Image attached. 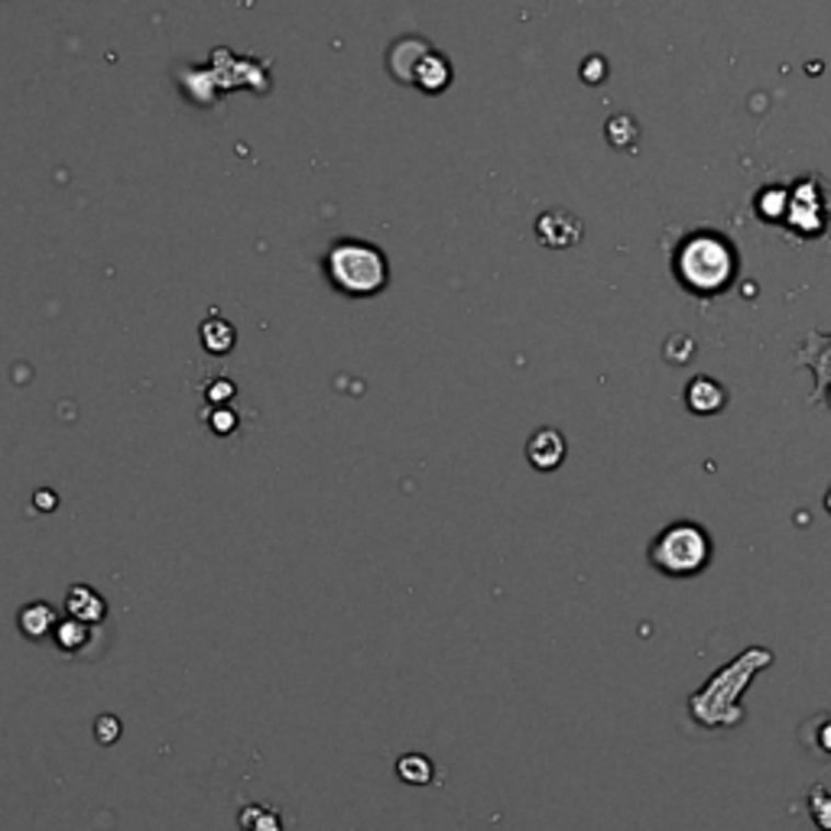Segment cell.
<instances>
[{"label":"cell","instance_id":"obj_1","mask_svg":"<svg viewBox=\"0 0 831 831\" xmlns=\"http://www.w3.org/2000/svg\"><path fill=\"white\" fill-rule=\"evenodd\" d=\"M329 273L334 286L351 296H371L384 289L387 283V263L384 253L357 241H344L329 253Z\"/></svg>","mask_w":831,"mask_h":831},{"label":"cell","instance_id":"obj_2","mask_svg":"<svg viewBox=\"0 0 831 831\" xmlns=\"http://www.w3.org/2000/svg\"><path fill=\"white\" fill-rule=\"evenodd\" d=\"M712 556L708 536L695 523H675L660 533V539L650 549V562L665 576H695Z\"/></svg>","mask_w":831,"mask_h":831},{"label":"cell","instance_id":"obj_3","mask_svg":"<svg viewBox=\"0 0 831 831\" xmlns=\"http://www.w3.org/2000/svg\"><path fill=\"white\" fill-rule=\"evenodd\" d=\"M526 455H530L533 468H539V471H553V468H559V465H562V458H566V439H562L556 429H539V432L530 439Z\"/></svg>","mask_w":831,"mask_h":831},{"label":"cell","instance_id":"obj_4","mask_svg":"<svg viewBox=\"0 0 831 831\" xmlns=\"http://www.w3.org/2000/svg\"><path fill=\"white\" fill-rule=\"evenodd\" d=\"M579 235H582V225L566 212H549L546 218H539V238L549 248H569L579 241Z\"/></svg>","mask_w":831,"mask_h":831},{"label":"cell","instance_id":"obj_5","mask_svg":"<svg viewBox=\"0 0 831 831\" xmlns=\"http://www.w3.org/2000/svg\"><path fill=\"white\" fill-rule=\"evenodd\" d=\"M688 407L695 413H718L725 407V390L708 380V377H698L692 387H688Z\"/></svg>","mask_w":831,"mask_h":831},{"label":"cell","instance_id":"obj_6","mask_svg":"<svg viewBox=\"0 0 831 831\" xmlns=\"http://www.w3.org/2000/svg\"><path fill=\"white\" fill-rule=\"evenodd\" d=\"M69 611H72V617L76 621H84V624H91V621H101L104 617V601L94 594V591H88V588H72V594H69Z\"/></svg>","mask_w":831,"mask_h":831},{"label":"cell","instance_id":"obj_7","mask_svg":"<svg viewBox=\"0 0 831 831\" xmlns=\"http://www.w3.org/2000/svg\"><path fill=\"white\" fill-rule=\"evenodd\" d=\"M56 624V614H53V607L49 604H30V607H23V614H20V630L26 634V637H43L49 627Z\"/></svg>","mask_w":831,"mask_h":831},{"label":"cell","instance_id":"obj_8","mask_svg":"<svg viewBox=\"0 0 831 831\" xmlns=\"http://www.w3.org/2000/svg\"><path fill=\"white\" fill-rule=\"evenodd\" d=\"M397 773H400V779H407V783H413V786H422V783L432 779V763H429L422 753H407V756L397 763Z\"/></svg>","mask_w":831,"mask_h":831},{"label":"cell","instance_id":"obj_9","mask_svg":"<svg viewBox=\"0 0 831 831\" xmlns=\"http://www.w3.org/2000/svg\"><path fill=\"white\" fill-rule=\"evenodd\" d=\"M202 338H205V348H208L212 354H225V351H231V344H235V329H231L228 322H208V326L202 329Z\"/></svg>","mask_w":831,"mask_h":831},{"label":"cell","instance_id":"obj_10","mask_svg":"<svg viewBox=\"0 0 831 831\" xmlns=\"http://www.w3.org/2000/svg\"><path fill=\"white\" fill-rule=\"evenodd\" d=\"M82 644H88V627H84V621H72V624L59 627V647H62L66 653H79Z\"/></svg>","mask_w":831,"mask_h":831},{"label":"cell","instance_id":"obj_11","mask_svg":"<svg viewBox=\"0 0 831 831\" xmlns=\"http://www.w3.org/2000/svg\"><path fill=\"white\" fill-rule=\"evenodd\" d=\"M117 735H121V725H117L114 718H101V721H98V741H101V744L117 741Z\"/></svg>","mask_w":831,"mask_h":831}]
</instances>
